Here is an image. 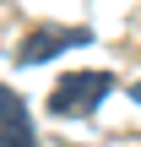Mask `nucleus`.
<instances>
[{
	"label": "nucleus",
	"mask_w": 141,
	"mask_h": 147,
	"mask_svg": "<svg viewBox=\"0 0 141 147\" xmlns=\"http://www.w3.org/2000/svg\"><path fill=\"white\" fill-rule=\"evenodd\" d=\"M109 93H114V76H109V71H71V76L54 82L49 115H60V120H87V115H98V104H103Z\"/></svg>",
	"instance_id": "obj_1"
},
{
	"label": "nucleus",
	"mask_w": 141,
	"mask_h": 147,
	"mask_svg": "<svg viewBox=\"0 0 141 147\" xmlns=\"http://www.w3.org/2000/svg\"><path fill=\"white\" fill-rule=\"evenodd\" d=\"M82 44H92L87 27H38V33L22 38L16 65H43V60H54V55H65V49H82Z\"/></svg>",
	"instance_id": "obj_2"
},
{
	"label": "nucleus",
	"mask_w": 141,
	"mask_h": 147,
	"mask_svg": "<svg viewBox=\"0 0 141 147\" xmlns=\"http://www.w3.org/2000/svg\"><path fill=\"white\" fill-rule=\"evenodd\" d=\"M0 147H38V136H33V115H27L22 93H11L5 82H0Z\"/></svg>",
	"instance_id": "obj_3"
},
{
	"label": "nucleus",
	"mask_w": 141,
	"mask_h": 147,
	"mask_svg": "<svg viewBox=\"0 0 141 147\" xmlns=\"http://www.w3.org/2000/svg\"><path fill=\"white\" fill-rule=\"evenodd\" d=\"M130 98H136V104H141V82H136V87H130Z\"/></svg>",
	"instance_id": "obj_4"
}]
</instances>
